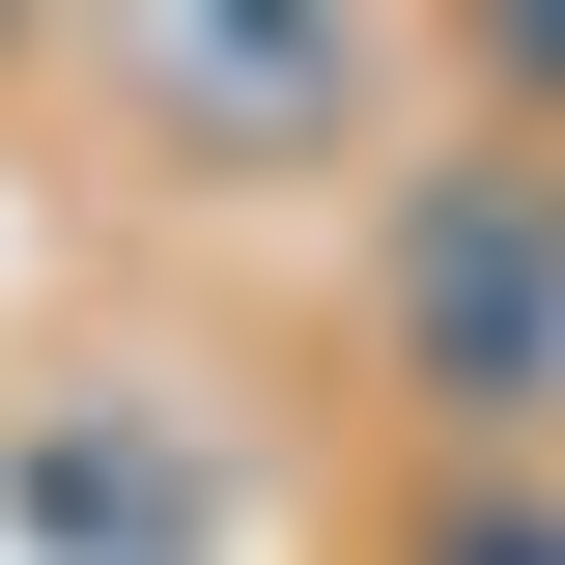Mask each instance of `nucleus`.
Listing matches in <instances>:
<instances>
[{
    "mask_svg": "<svg viewBox=\"0 0 565 565\" xmlns=\"http://www.w3.org/2000/svg\"><path fill=\"white\" fill-rule=\"evenodd\" d=\"M141 57H170V114H199V141L340 114V29H311V0H141Z\"/></svg>",
    "mask_w": 565,
    "mask_h": 565,
    "instance_id": "obj_2",
    "label": "nucleus"
},
{
    "mask_svg": "<svg viewBox=\"0 0 565 565\" xmlns=\"http://www.w3.org/2000/svg\"><path fill=\"white\" fill-rule=\"evenodd\" d=\"M396 311H424V367H452V396H565V226L537 199H424V255H396Z\"/></svg>",
    "mask_w": 565,
    "mask_h": 565,
    "instance_id": "obj_1",
    "label": "nucleus"
}]
</instances>
